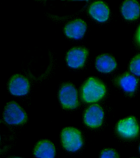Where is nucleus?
Wrapping results in <instances>:
<instances>
[{
    "label": "nucleus",
    "instance_id": "nucleus-1",
    "mask_svg": "<svg viewBox=\"0 0 140 158\" xmlns=\"http://www.w3.org/2000/svg\"><path fill=\"white\" fill-rule=\"evenodd\" d=\"M106 94L105 85L95 77H90L81 89L83 100L87 103H95L104 97Z\"/></svg>",
    "mask_w": 140,
    "mask_h": 158
},
{
    "label": "nucleus",
    "instance_id": "nucleus-2",
    "mask_svg": "<svg viewBox=\"0 0 140 158\" xmlns=\"http://www.w3.org/2000/svg\"><path fill=\"white\" fill-rule=\"evenodd\" d=\"M63 147L69 152L78 151L83 146V138L79 130L74 127H66L61 133Z\"/></svg>",
    "mask_w": 140,
    "mask_h": 158
},
{
    "label": "nucleus",
    "instance_id": "nucleus-3",
    "mask_svg": "<svg viewBox=\"0 0 140 158\" xmlns=\"http://www.w3.org/2000/svg\"><path fill=\"white\" fill-rule=\"evenodd\" d=\"M3 118L4 121L10 125L23 124L27 119L25 111L16 102L11 101L6 104L4 108Z\"/></svg>",
    "mask_w": 140,
    "mask_h": 158
},
{
    "label": "nucleus",
    "instance_id": "nucleus-4",
    "mask_svg": "<svg viewBox=\"0 0 140 158\" xmlns=\"http://www.w3.org/2000/svg\"><path fill=\"white\" fill-rule=\"evenodd\" d=\"M59 99L64 108L74 109L78 106L77 90L72 84H65L60 88Z\"/></svg>",
    "mask_w": 140,
    "mask_h": 158
},
{
    "label": "nucleus",
    "instance_id": "nucleus-5",
    "mask_svg": "<svg viewBox=\"0 0 140 158\" xmlns=\"http://www.w3.org/2000/svg\"><path fill=\"white\" fill-rule=\"evenodd\" d=\"M116 129L119 135L126 139H132L139 134V127L134 117H128L118 122Z\"/></svg>",
    "mask_w": 140,
    "mask_h": 158
},
{
    "label": "nucleus",
    "instance_id": "nucleus-6",
    "mask_svg": "<svg viewBox=\"0 0 140 158\" xmlns=\"http://www.w3.org/2000/svg\"><path fill=\"white\" fill-rule=\"evenodd\" d=\"M104 113L102 108L98 104H93L86 110L84 114V122L91 128H98L103 122Z\"/></svg>",
    "mask_w": 140,
    "mask_h": 158
},
{
    "label": "nucleus",
    "instance_id": "nucleus-7",
    "mask_svg": "<svg viewBox=\"0 0 140 158\" xmlns=\"http://www.w3.org/2000/svg\"><path fill=\"white\" fill-rule=\"evenodd\" d=\"M9 89L12 95L22 96L27 95L30 90V83L26 77L21 75L13 76L9 83Z\"/></svg>",
    "mask_w": 140,
    "mask_h": 158
},
{
    "label": "nucleus",
    "instance_id": "nucleus-8",
    "mask_svg": "<svg viewBox=\"0 0 140 158\" xmlns=\"http://www.w3.org/2000/svg\"><path fill=\"white\" fill-rule=\"evenodd\" d=\"M88 56V51L83 47H74L69 51L66 60L67 65L73 69L82 67Z\"/></svg>",
    "mask_w": 140,
    "mask_h": 158
},
{
    "label": "nucleus",
    "instance_id": "nucleus-9",
    "mask_svg": "<svg viewBox=\"0 0 140 158\" xmlns=\"http://www.w3.org/2000/svg\"><path fill=\"white\" fill-rule=\"evenodd\" d=\"M87 30L86 22L81 19L74 20L66 25L65 33L68 37L74 40L81 39Z\"/></svg>",
    "mask_w": 140,
    "mask_h": 158
},
{
    "label": "nucleus",
    "instance_id": "nucleus-10",
    "mask_svg": "<svg viewBox=\"0 0 140 158\" xmlns=\"http://www.w3.org/2000/svg\"><path fill=\"white\" fill-rule=\"evenodd\" d=\"M89 13L90 16L97 21L100 23L106 22L109 17V9L103 2H95L90 5L89 9Z\"/></svg>",
    "mask_w": 140,
    "mask_h": 158
},
{
    "label": "nucleus",
    "instance_id": "nucleus-11",
    "mask_svg": "<svg viewBox=\"0 0 140 158\" xmlns=\"http://www.w3.org/2000/svg\"><path fill=\"white\" fill-rule=\"evenodd\" d=\"M34 155L37 158H54L55 155L54 144L48 140L39 141L34 148Z\"/></svg>",
    "mask_w": 140,
    "mask_h": 158
},
{
    "label": "nucleus",
    "instance_id": "nucleus-12",
    "mask_svg": "<svg viewBox=\"0 0 140 158\" xmlns=\"http://www.w3.org/2000/svg\"><path fill=\"white\" fill-rule=\"evenodd\" d=\"M116 61L110 55L102 54L99 56L95 61V66L99 72L109 73L116 68Z\"/></svg>",
    "mask_w": 140,
    "mask_h": 158
},
{
    "label": "nucleus",
    "instance_id": "nucleus-13",
    "mask_svg": "<svg viewBox=\"0 0 140 158\" xmlns=\"http://www.w3.org/2000/svg\"><path fill=\"white\" fill-rule=\"evenodd\" d=\"M121 14L126 20H134L140 15V5L134 0L125 1L121 6Z\"/></svg>",
    "mask_w": 140,
    "mask_h": 158
},
{
    "label": "nucleus",
    "instance_id": "nucleus-14",
    "mask_svg": "<svg viewBox=\"0 0 140 158\" xmlns=\"http://www.w3.org/2000/svg\"><path fill=\"white\" fill-rule=\"evenodd\" d=\"M119 85L121 89L126 93H133L136 90L138 80L133 75L125 73L119 80Z\"/></svg>",
    "mask_w": 140,
    "mask_h": 158
},
{
    "label": "nucleus",
    "instance_id": "nucleus-15",
    "mask_svg": "<svg viewBox=\"0 0 140 158\" xmlns=\"http://www.w3.org/2000/svg\"><path fill=\"white\" fill-rule=\"evenodd\" d=\"M130 70L133 75L140 76V54L132 58L130 63Z\"/></svg>",
    "mask_w": 140,
    "mask_h": 158
},
{
    "label": "nucleus",
    "instance_id": "nucleus-16",
    "mask_svg": "<svg viewBox=\"0 0 140 158\" xmlns=\"http://www.w3.org/2000/svg\"><path fill=\"white\" fill-rule=\"evenodd\" d=\"M100 158H119V156L115 150L106 148L102 151Z\"/></svg>",
    "mask_w": 140,
    "mask_h": 158
},
{
    "label": "nucleus",
    "instance_id": "nucleus-17",
    "mask_svg": "<svg viewBox=\"0 0 140 158\" xmlns=\"http://www.w3.org/2000/svg\"><path fill=\"white\" fill-rule=\"evenodd\" d=\"M137 40H138V41H139V42H140V26L139 27L138 30H137Z\"/></svg>",
    "mask_w": 140,
    "mask_h": 158
},
{
    "label": "nucleus",
    "instance_id": "nucleus-18",
    "mask_svg": "<svg viewBox=\"0 0 140 158\" xmlns=\"http://www.w3.org/2000/svg\"><path fill=\"white\" fill-rule=\"evenodd\" d=\"M139 152H140V146H139Z\"/></svg>",
    "mask_w": 140,
    "mask_h": 158
},
{
    "label": "nucleus",
    "instance_id": "nucleus-19",
    "mask_svg": "<svg viewBox=\"0 0 140 158\" xmlns=\"http://www.w3.org/2000/svg\"><path fill=\"white\" fill-rule=\"evenodd\" d=\"M15 158H19V157H15Z\"/></svg>",
    "mask_w": 140,
    "mask_h": 158
}]
</instances>
